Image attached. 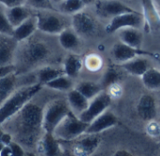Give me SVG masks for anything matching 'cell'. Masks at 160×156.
<instances>
[{"label":"cell","instance_id":"3","mask_svg":"<svg viewBox=\"0 0 160 156\" xmlns=\"http://www.w3.org/2000/svg\"><path fill=\"white\" fill-rule=\"evenodd\" d=\"M67 100L54 99L42 109V129L44 133H53L60 122L70 112Z\"/></svg>","mask_w":160,"mask_h":156},{"label":"cell","instance_id":"18","mask_svg":"<svg viewBox=\"0 0 160 156\" xmlns=\"http://www.w3.org/2000/svg\"><path fill=\"white\" fill-rule=\"evenodd\" d=\"M119 38V41L136 48V49H141L142 46L143 42V35L139 28H134V27H127V28H122L118 30L115 33Z\"/></svg>","mask_w":160,"mask_h":156},{"label":"cell","instance_id":"21","mask_svg":"<svg viewBox=\"0 0 160 156\" xmlns=\"http://www.w3.org/2000/svg\"><path fill=\"white\" fill-rule=\"evenodd\" d=\"M89 101L83 95H82L77 89L73 88L67 93V102L72 113L79 116L82 112H83Z\"/></svg>","mask_w":160,"mask_h":156},{"label":"cell","instance_id":"31","mask_svg":"<svg viewBox=\"0 0 160 156\" xmlns=\"http://www.w3.org/2000/svg\"><path fill=\"white\" fill-rule=\"evenodd\" d=\"M14 27L9 22L5 9L0 8V34L6 36H12Z\"/></svg>","mask_w":160,"mask_h":156},{"label":"cell","instance_id":"9","mask_svg":"<svg viewBox=\"0 0 160 156\" xmlns=\"http://www.w3.org/2000/svg\"><path fill=\"white\" fill-rule=\"evenodd\" d=\"M71 28L80 36L90 37L98 32V22L95 18L88 12L82 10L71 16Z\"/></svg>","mask_w":160,"mask_h":156},{"label":"cell","instance_id":"16","mask_svg":"<svg viewBox=\"0 0 160 156\" xmlns=\"http://www.w3.org/2000/svg\"><path fill=\"white\" fill-rule=\"evenodd\" d=\"M157 102L155 97L150 94H144L139 99L137 104L138 115L146 122L155 120L157 116Z\"/></svg>","mask_w":160,"mask_h":156},{"label":"cell","instance_id":"25","mask_svg":"<svg viewBox=\"0 0 160 156\" xmlns=\"http://www.w3.org/2000/svg\"><path fill=\"white\" fill-rule=\"evenodd\" d=\"M64 74L65 73L62 67H57L52 66H43L41 67H38V69L37 70V79H38V82L43 86L45 83Z\"/></svg>","mask_w":160,"mask_h":156},{"label":"cell","instance_id":"33","mask_svg":"<svg viewBox=\"0 0 160 156\" xmlns=\"http://www.w3.org/2000/svg\"><path fill=\"white\" fill-rule=\"evenodd\" d=\"M118 80H119V74L117 73V71L113 68H109L103 75L101 85L108 87L112 83L118 82Z\"/></svg>","mask_w":160,"mask_h":156},{"label":"cell","instance_id":"35","mask_svg":"<svg viewBox=\"0 0 160 156\" xmlns=\"http://www.w3.org/2000/svg\"><path fill=\"white\" fill-rule=\"evenodd\" d=\"M14 73H17V66L15 64L0 66V79H3Z\"/></svg>","mask_w":160,"mask_h":156},{"label":"cell","instance_id":"15","mask_svg":"<svg viewBox=\"0 0 160 156\" xmlns=\"http://www.w3.org/2000/svg\"><path fill=\"white\" fill-rule=\"evenodd\" d=\"M118 66L128 74L141 78L143 73L152 66V63L147 55H140Z\"/></svg>","mask_w":160,"mask_h":156},{"label":"cell","instance_id":"43","mask_svg":"<svg viewBox=\"0 0 160 156\" xmlns=\"http://www.w3.org/2000/svg\"><path fill=\"white\" fill-rule=\"evenodd\" d=\"M52 1V5L54 6V7H56L61 1H63V0H51Z\"/></svg>","mask_w":160,"mask_h":156},{"label":"cell","instance_id":"7","mask_svg":"<svg viewBox=\"0 0 160 156\" xmlns=\"http://www.w3.org/2000/svg\"><path fill=\"white\" fill-rule=\"evenodd\" d=\"M145 17L139 11L133 10L120 15L114 16L105 26V31L108 34H115L118 30L127 27H134L142 29L144 25Z\"/></svg>","mask_w":160,"mask_h":156},{"label":"cell","instance_id":"1","mask_svg":"<svg viewBox=\"0 0 160 156\" xmlns=\"http://www.w3.org/2000/svg\"><path fill=\"white\" fill-rule=\"evenodd\" d=\"M9 121H12L15 139L22 146L33 147L38 142L43 131L42 108L38 105L30 101Z\"/></svg>","mask_w":160,"mask_h":156},{"label":"cell","instance_id":"27","mask_svg":"<svg viewBox=\"0 0 160 156\" xmlns=\"http://www.w3.org/2000/svg\"><path fill=\"white\" fill-rule=\"evenodd\" d=\"M74 86L75 84H74L73 79L65 74L53 79L52 80L43 85V87L48 88L50 90L57 91V92H65V93H68V91L73 89Z\"/></svg>","mask_w":160,"mask_h":156},{"label":"cell","instance_id":"4","mask_svg":"<svg viewBox=\"0 0 160 156\" xmlns=\"http://www.w3.org/2000/svg\"><path fill=\"white\" fill-rule=\"evenodd\" d=\"M88 124L70 111L56 126L52 135L58 140L72 141L85 134Z\"/></svg>","mask_w":160,"mask_h":156},{"label":"cell","instance_id":"20","mask_svg":"<svg viewBox=\"0 0 160 156\" xmlns=\"http://www.w3.org/2000/svg\"><path fill=\"white\" fill-rule=\"evenodd\" d=\"M57 36L59 45L66 51L75 52L81 46V37L70 27L65 28Z\"/></svg>","mask_w":160,"mask_h":156},{"label":"cell","instance_id":"34","mask_svg":"<svg viewBox=\"0 0 160 156\" xmlns=\"http://www.w3.org/2000/svg\"><path fill=\"white\" fill-rule=\"evenodd\" d=\"M146 131L150 137L158 139L160 135V124L158 123H157L155 120L149 121L146 126Z\"/></svg>","mask_w":160,"mask_h":156},{"label":"cell","instance_id":"8","mask_svg":"<svg viewBox=\"0 0 160 156\" xmlns=\"http://www.w3.org/2000/svg\"><path fill=\"white\" fill-rule=\"evenodd\" d=\"M112 97L108 92H101L89 101L86 110L78 117L84 123L90 124L98 115L107 110L112 104Z\"/></svg>","mask_w":160,"mask_h":156},{"label":"cell","instance_id":"29","mask_svg":"<svg viewBox=\"0 0 160 156\" xmlns=\"http://www.w3.org/2000/svg\"><path fill=\"white\" fill-rule=\"evenodd\" d=\"M85 7L81 0H63L56 6L60 13L68 16H72L83 10Z\"/></svg>","mask_w":160,"mask_h":156},{"label":"cell","instance_id":"14","mask_svg":"<svg viewBox=\"0 0 160 156\" xmlns=\"http://www.w3.org/2000/svg\"><path fill=\"white\" fill-rule=\"evenodd\" d=\"M18 42L11 37L0 34V66L13 64Z\"/></svg>","mask_w":160,"mask_h":156},{"label":"cell","instance_id":"17","mask_svg":"<svg viewBox=\"0 0 160 156\" xmlns=\"http://www.w3.org/2000/svg\"><path fill=\"white\" fill-rule=\"evenodd\" d=\"M36 31H38V26H37L36 16L34 14L33 16H31L30 18L25 20L21 24L14 27L11 37L18 43L25 42L35 34Z\"/></svg>","mask_w":160,"mask_h":156},{"label":"cell","instance_id":"38","mask_svg":"<svg viewBox=\"0 0 160 156\" xmlns=\"http://www.w3.org/2000/svg\"><path fill=\"white\" fill-rule=\"evenodd\" d=\"M24 4H25V0H0V5L3 6L5 8H9Z\"/></svg>","mask_w":160,"mask_h":156},{"label":"cell","instance_id":"44","mask_svg":"<svg viewBox=\"0 0 160 156\" xmlns=\"http://www.w3.org/2000/svg\"><path fill=\"white\" fill-rule=\"evenodd\" d=\"M3 147H4V144L0 142V153H1V151H2V149H3Z\"/></svg>","mask_w":160,"mask_h":156},{"label":"cell","instance_id":"12","mask_svg":"<svg viewBox=\"0 0 160 156\" xmlns=\"http://www.w3.org/2000/svg\"><path fill=\"white\" fill-rule=\"evenodd\" d=\"M133 10L135 9L120 0H101L96 4L97 14L107 19H112L114 16Z\"/></svg>","mask_w":160,"mask_h":156},{"label":"cell","instance_id":"40","mask_svg":"<svg viewBox=\"0 0 160 156\" xmlns=\"http://www.w3.org/2000/svg\"><path fill=\"white\" fill-rule=\"evenodd\" d=\"M0 156H12L11 154V150L9 148L8 145H4L1 153H0Z\"/></svg>","mask_w":160,"mask_h":156},{"label":"cell","instance_id":"30","mask_svg":"<svg viewBox=\"0 0 160 156\" xmlns=\"http://www.w3.org/2000/svg\"><path fill=\"white\" fill-rule=\"evenodd\" d=\"M83 66L91 72H97L102 68L103 60L98 54H89L83 60Z\"/></svg>","mask_w":160,"mask_h":156},{"label":"cell","instance_id":"19","mask_svg":"<svg viewBox=\"0 0 160 156\" xmlns=\"http://www.w3.org/2000/svg\"><path fill=\"white\" fill-rule=\"evenodd\" d=\"M5 11H6L7 17L9 22L11 23L13 27L18 26L19 24L23 22L25 20H27L28 18L34 15L33 8H31L26 4L16 6V7H9V8H5Z\"/></svg>","mask_w":160,"mask_h":156},{"label":"cell","instance_id":"5","mask_svg":"<svg viewBox=\"0 0 160 156\" xmlns=\"http://www.w3.org/2000/svg\"><path fill=\"white\" fill-rule=\"evenodd\" d=\"M38 31L48 35H59L67 28V22L64 14L55 12L53 9L38 10L35 13Z\"/></svg>","mask_w":160,"mask_h":156},{"label":"cell","instance_id":"47","mask_svg":"<svg viewBox=\"0 0 160 156\" xmlns=\"http://www.w3.org/2000/svg\"><path fill=\"white\" fill-rule=\"evenodd\" d=\"M158 14H159V15H160V12H159V13H158Z\"/></svg>","mask_w":160,"mask_h":156},{"label":"cell","instance_id":"36","mask_svg":"<svg viewBox=\"0 0 160 156\" xmlns=\"http://www.w3.org/2000/svg\"><path fill=\"white\" fill-rule=\"evenodd\" d=\"M8 146H9V148L11 150V154H12V156H23L25 154L24 148H23V146L21 143L13 140Z\"/></svg>","mask_w":160,"mask_h":156},{"label":"cell","instance_id":"6","mask_svg":"<svg viewBox=\"0 0 160 156\" xmlns=\"http://www.w3.org/2000/svg\"><path fill=\"white\" fill-rule=\"evenodd\" d=\"M51 56V50L42 41H31L23 47L21 55V65L26 68L39 66Z\"/></svg>","mask_w":160,"mask_h":156},{"label":"cell","instance_id":"28","mask_svg":"<svg viewBox=\"0 0 160 156\" xmlns=\"http://www.w3.org/2000/svg\"><path fill=\"white\" fill-rule=\"evenodd\" d=\"M18 73L0 79V105L16 90Z\"/></svg>","mask_w":160,"mask_h":156},{"label":"cell","instance_id":"39","mask_svg":"<svg viewBox=\"0 0 160 156\" xmlns=\"http://www.w3.org/2000/svg\"><path fill=\"white\" fill-rule=\"evenodd\" d=\"M14 140L13 136L10 132H1L0 133V142L4 145H9Z\"/></svg>","mask_w":160,"mask_h":156},{"label":"cell","instance_id":"2","mask_svg":"<svg viewBox=\"0 0 160 156\" xmlns=\"http://www.w3.org/2000/svg\"><path fill=\"white\" fill-rule=\"evenodd\" d=\"M42 85L36 82L16 89L0 105V127L14 117L27 103H29L42 89Z\"/></svg>","mask_w":160,"mask_h":156},{"label":"cell","instance_id":"11","mask_svg":"<svg viewBox=\"0 0 160 156\" xmlns=\"http://www.w3.org/2000/svg\"><path fill=\"white\" fill-rule=\"evenodd\" d=\"M111 55H112V60L117 65H120L140 55L151 56L152 54L145 51H142V49H136L121 41H118L112 45V50H111Z\"/></svg>","mask_w":160,"mask_h":156},{"label":"cell","instance_id":"10","mask_svg":"<svg viewBox=\"0 0 160 156\" xmlns=\"http://www.w3.org/2000/svg\"><path fill=\"white\" fill-rule=\"evenodd\" d=\"M73 145V154L78 156H87L93 154L98 149L101 139L98 134H83L77 139Z\"/></svg>","mask_w":160,"mask_h":156},{"label":"cell","instance_id":"45","mask_svg":"<svg viewBox=\"0 0 160 156\" xmlns=\"http://www.w3.org/2000/svg\"><path fill=\"white\" fill-rule=\"evenodd\" d=\"M158 61H159V63H160V57H159V58H158Z\"/></svg>","mask_w":160,"mask_h":156},{"label":"cell","instance_id":"22","mask_svg":"<svg viewBox=\"0 0 160 156\" xmlns=\"http://www.w3.org/2000/svg\"><path fill=\"white\" fill-rule=\"evenodd\" d=\"M38 145L39 152H41L43 155L52 156L61 154L62 150L58 139L52 133H44L39 139Z\"/></svg>","mask_w":160,"mask_h":156},{"label":"cell","instance_id":"26","mask_svg":"<svg viewBox=\"0 0 160 156\" xmlns=\"http://www.w3.org/2000/svg\"><path fill=\"white\" fill-rule=\"evenodd\" d=\"M75 89H77L82 95H83L88 100H91L102 92L103 86L101 83H98L92 80H82L75 84Z\"/></svg>","mask_w":160,"mask_h":156},{"label":"cell","instance_id":"37","mask_svg":"<svg viewBox=\"0 0 160 156\" xmlns=\"http://www.w3.org/2000/svg\"><path fill=\"white\" fill-rule=\"evenodd\" d=\"M108 89H109L108 93H109V95H111L112 98H113V97H116V98H117V97H119V96L122 95V93H123L122 88H121V86L118 84V82H115V83H112V84L109 85V86H108Z\"/></svg>","mask_w":160,"mask_h":156},{"label":"cell","instance_id":"13","mask_svg":"<svg viewBox=\"0 0 160 156\" xmlns=\"http://www.w3.org/2000/svg\"><path fill=\"white\" fill-rule=\"evenodd\" d=\"M118 124V118L110 109L94 119L86 129L85 134H100L106 130H109Z\"/></svg>","mask_w":160,"mask_h":156},{"label":"cell","instance_id":"23","mask_svg":"<svg viewBox=\"0 0 160 156\" xmlns=\"http://www.w3.org/2000/svg\"><path fill=\"white\" fill-rule=\"evenodd\" d=\"M83 59L76 53L68 54L63 62V70L65 75L72 78H78L83 68Z\"/></svg>","mask_w":160,"mask_h":156},{"label":"cell","instance_id":"41","mask_svg":"<svg viewBox=\"0 0 160 156\" xmlns=\"http://www.w3.org/2000/svg\"><path fill=\"white\" fill-rule=\"evenodd\" d=\"M153 7H155V9L159 13L160 12V0H151Z\"/></svg>","mask_w":160,"mask_h":156},{"label":"cell","instance_id":"46","mask_svg":"<svg viewBox=\"0 0 160 156\" xmlns=\"http://www.w3.org/2000/svg\"><path fill=\"white\" fill-rule=\"evenodd\" d=\"M158 139H160V135H159V137H158Z\"/></svg>","mask_w":160,"mask_h":156},{"label":"cell","instance_id":"32","mask_svg":"<svg viewBox=\"0 0 160 156\" xmlns=\"http://www.w3.org/2000/svg\"><path fill=\"white\" fill-rule=\"evenodd\" d=\"M25 4L33 9L45 10V9H53L54 6L51 0H25Z\"/></svg>","mask_w":160,"mask_h":156},{"label":"cell","instance_id":"42","mask_svg":"<svg viewBox=\"0 0 160 156\" xmlns=\"http://www.w3.org/2000/svg\"><path fill=\"white\" fill-rule=\"evenodd\" d=\"M85 6H89V5H92L96 2V0H81Z\"/></svg>","mask_w":160,"mask_h":156},{"label":"cell","instance_id":"24","mask_svg":"<svg viewBox=\"0 0 160 156\" xmlns=\"http://www.w3.org/2000/svg\"><path fill=\"white\" fill-rule=\"evenodd\" d=\"M143 86L154 93L160 92V67L151 66L141 77Z\"/></svg>","mask_w":160,"mask_h":156}]
</instances>
